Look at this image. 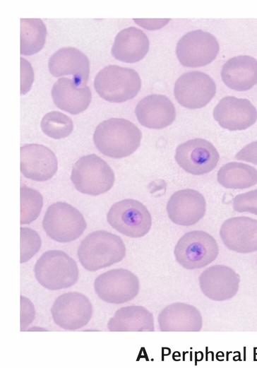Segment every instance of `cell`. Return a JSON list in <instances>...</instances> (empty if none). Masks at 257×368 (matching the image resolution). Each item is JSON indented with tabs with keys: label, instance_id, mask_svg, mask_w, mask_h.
I'll use <instances>...</instances> for the list:
<instances>
[{
	"label": "cell",
	"instance_id": "obj_14",
	"mask_svg": "<svg viewBox=\"0 0 257 368\" xmlns=\"http://www.w3.org/2000/svg\"><path fill=\"white\" fill-rule=\"evenodd\" d=\"M213 117L222 128L241 131L255 124L257 109L248 99L226 96L215 107Z\"/></svg>",
	"mask_w": 257,
	"mask_h": 368
},
{
	"label": "cell",
	"instance_id": "obj_16",
	"mask_svg": "<svg viewBox=\"0 0 257 368\" xmlns=\"http://www.w3.org/2000/svg\"><path fill=\"white\" fill-rule=\"evenodd\" d=\"M58 161L54 152L40 144L20 147V172L25 177L37 182L51 179L56 172Z\"/></svg>",
	"mask_w": 257,
	"mask_h": 368
},
{
	"label": "cell",
	"instance_id": "obj_2",
	"mask_svg": "<svg viewBox=\"0 0 257 368\" xmlns=\"http://www.w3.org/2000/svg\"><path fill=\"white\" fill-rule=\"evenodd\" d=\"M126 255L122 239L113 233L95 231L85 237L78 249L81 265L89 271L110 266L121 261Z\"/></svg>",
	"mask_w": 257,
	"mask_h": 368
},
{
	"label": "cell",
	"instance_id": "obj_5",
	"mask_svg": "<svg viewBox=\"0 0 257 368\" xmlns=\"http://www.w3.org/2000/svg\"><path fill=\"white\" fill-rule=\"evenodd\" d=\"M71 179L80 193L97 196L112 187L114 173L103 159L90 154L81 157L74 164Z\"/></svg>",
	"mask_w": 257,
	"mask_h": 368
},
{
	"label": "cell",
	"instance_id": "obj_7",
	"mask_svg": "<svg viewBox=\"0 0 257 368\" xmlns=\"http://www.w3.org/2000/svg\"><path fill=\"white\" fill-rule=\"evenodd\" d=\"M42 226L51 239L59 242H69L83 233L87 224L75 207L67 203L56 202L47 209Z\"/></svg>",
	"mask_w": 257,
	"mask_h": 368
},
{
	"label": "cell",
	"instance_id": "obj_28",
	"mask_svg": "<svg viewBox=\"0 0 257 368\" xmlns=\"http://www.w3.org/2000/svg\"><path fill=\"white\" fill-rule=\"evenodd\" d=\"M40 126L44 133L54 139L67 137L73 129L70 117L57 111L47 113L41 120Z\"/></svg>",
	"mask_w": 257,
	"mask_h": 368
},
{
	"label": "cell",
	"instance_id": "obj_19",
	"mask_svg": "<svg viewBox=\"0 0 257 368\" xmlns=\"http://www.w3.org/2000/svg\"><path fill=\"white\" fill-rule=\"evenodd\" d=\"M135 113L142 126L155 129L171 125L176 117L173 102L165 95L159 94H151L141 100Z\"/></svg>",
	"mask_w": 257,
	"mask_h": 368
},
{
	"label": "cell",
	"instance_id": "obj_11",
	"mask_svg": "<svg viewBox=\"0 0 257 368\" xmlns=\"http://www.w3.org/2000/svg\"><path fill=\"white\" fill-rule=\"evenodd\" d=\"M216 93L214 81L205 73L193 71L183 73L175 82L174 95L177 102L189 109L207 105Z\"/></svg>",
	"mask_w": 257,
	"mask_h": 368
},
{
	"label": "cell",
	"instance_id": "obj_21",
	"mask_svg": "<svg viewBox=\"0 0 257 368\" xmlns=\"http://www.w3.org/2000/svg\"><path fill=\"white\" fill-rule=\"evenodd\" d=\"M51 94L55 105L71 114L85 111L92 99L88 86L80 85L73 79L64 77L54 83Z\"/></svg>",
	"mask_w": 257,
	"mask_h": 368
},
{
	"label": "cell",
	"instance_id": "obj_29",
	"mask_svg": "<svg viewBox=\"0 0 257 368\" xmlns=\"http://www.w3.org/2000/svg\"><path fill=\"white\" fill-rule=\"evenodd\" d=\"M43 206L42 196L37 191L20 188V224H30L40 215Z\"/></svg>",
	"mask_w": 257,
	"mask_h": 368
},
{
	"label": "cell",
	"instance_id": "obj_25",
	"mask_svg": "<svg viewBox=\"0 0 257 368\" xmlns=\"http://www.w3.org/2000/svg\"><path fill=\"white\" fill-rule=\"evenodd\" d=\"M107 328L110 331H154V318L152 313L142 306H126L114 313Z\"/></svg>",
	"mask_w": 257,
	"mask_h": 368
},
{
	"label": "cell",
	"instance_id": "obj_32",
	"mask_svg": "<svg viewBox=\"0 0 257 368\" xmlns=\"http://www.w3.org/2000/svg\"><path fill=\"white\" fill-rule=\"evenodd\" d=\"M20 93L24 95L30 89L34 79V73L30 64L23 57H20Z\"/></svg>",
	"mask_w": 257,
	"mask_h": 368
},
{
	"label": "cell",
	"instance_id": "obj_6",
	"mask_svg": "<svg viewBox=\"0 0 257 368\" xmlns=\"http://www.w3.org/2000/svg\"><path fill=\"white\" fill-rule=\"evenodd\" d=\"M177 261L184 268L193 270L203 268L217 258V243L210 234L193 230L185 233L174 248Z\"/></svg>",
	"mask_w": 257,
	"mask_h": 368
},
{
	"label": "cell",
	"instance_id": "obj_26",
	"mask_svg": "<svg viewBox=\"0 0 257 368\" xmlns=\"http://www.w3.org/2000/svg\"><path fill=\"white\" fill-rule=\"evenodd\" d=\"M217 181L227 189H247L257 183V170L247 164L229 162L217 172Z\"/></svg>",
	"mask_w": 257,
	"mask_h": 368
},
{
	"label": "cell",
	"instance_id": "obj_18",
	"mask_svg": "<svg viewBox=\"0 0 257 368\" xmlns=\"http://www.w3.org/2000/svg\"><path fill=\"white\" fill-rule=\"evenodd\" d=\"M206 202L203 196L193 189H183L174 193L169 199L167 211L175 224L191 226L204 216Z\"/></svg>",
	"mask_w": 257,
	"mask_h": 368
},
{
	"label": "cell",
	"instance_id": "obj_23",
	"mask_svg": "<svg viewBox=\"0 0 257 368\" xmlns=\"http://www.w3.org/2000/svg\"><path fill=\"white\" fill-rule=\"evenodd\" d=\"M221 77L229 88L248 90L257 84V60L247 55L231 58L223 65Z\"/></svg>",
	"mask_w": 257,
	"mask_h": 368
},
{
	"label": "cell",
	"instance_id": "obj_24",
	"mask_svg": "<svg viewBox=\"0 0 257 368\" xmlns=\"http://www.w3.org/2000/svg\"><path fill=\"white\" fill-rule=\"evenodd\" d=\"M150 42L148 36L136 27L121 30L115 37L112 48L113 57L126 63H136L148 53Z\"/></svg>",
	"mask_w": 257,
	"mask_h": 368
},
{
	"label": "cell",
	"instance_id": "obj_12",
	"mask_svg": "<svg viewBox=\"0 0 257 368\" xmlns=\"http://www.w3.org/2000/svg\"><path fill=\"white\" fill-rule=\"evenodd\" d=\"M51 314L54 323L66 330H77L85 326L92 315L89 299L77 292H66L59 296L52 304Z\"/></svg>",
	"mask_w": 257,
	"mask_h": 368
},
{
	"label": "cell",
	"instance_id": "obj_10",
	"mask_svg": "<svg viewBox=\"0 0 257 368\" xmlns=\"http://www.w3.org/2000/svg\"><path fill=\"white\" fill-rule=\"evenodd\" d=\"M219 49V43L214 35L197 30L186 33L178 41L176 54L183 66L199 67L211 63Z\"/></svg>",
	"mask_w": 257,
	"mask_h": 368
},
{
	"label": "cell",
	"instance_id": "obj_33",
	"mask_svg": "<svg viewBox=\"0 0 257 368\" xmlns=\"http://www.w3.org/2000/svg\"><path fill=\"white\" fill-rule=\"evenodd\" d=\"M239 160H244L257 165V141L250 143L235 155Z\"/></svg>",
	"mask_w": 257,
	"mask_h": 368
},
{
	"label": "cell",
	"instance_id": "obj_31",
	"mask_svg": "<svg viewBox=\"0 0 257 368\" xmlns=\"http://www.w3.org/2000/svg\"><path fill=\"white\" fill-rule=\"evenodd\" d=\"M233 208L239 213L257 215V189L237 195L233 200Z\"/></svg>",
	"mask_w": 257,
	"mask_h": 368
},
{
	"label": "cell",
	"instance_id": "obj_27",
	"mask_svg": "<svg viewBox=\"0 0 257 368\" xmlns=\"http://www.w3.org/2000/svg\"><path fill=\"white\" fill-rule=\"evenodd\" d=\"M47 28L40 18L20 19V54L32 55L44 47Z\"/></svg>",
	"mask_w": 257,
	"mask_h": 368
},
{
	"label": "cell",
	"instance_id": "obj_8",
	"mask_svg": "<svg viewBox=\"0 0 257 368\" xmlns=\"http://www.w3.org/2000/svg\"><path fill=\"white\" fill-rule=\"evenodd\" d=\"M107 220L116 231L133 238L145 236L152 225L148 208L140 201L130 198L115 203L109 210Z\"/></svg>",
	"mask_w": 257,
	"mask_h": 368
},
{
	"label": "cell",
	"instance_id": "obj_22",
	"mask_svg": "<svg viewBox=\"0 0 257 368\" xmlns=\"http://www.w3.org/2000/svg\"><path fill=\"white\" fill-rule=\"evenodd\" d=\"M157 321L161 331H200L203 318L193 305L176 302L166 306L159 314Z\"/></svg>",
	"mask_w": 257,
	"mask_h": 368
},
{
	"label": "cell",
	"instance_id": "obj_13",
	"mask_svg": "<svg viewBox=\"0 0 257 368\" xmlns=\"http://www.w3.org/2000/svg\"><path fill=\"white\" fill-rule=\"evenodd\" d=\"M175 160L188 173L201 175L210 172L216 167L220 155L210 142L203 138H194L178 146Z\"/></svg>",
	"mask_w": 257,
	"mask_h": 368
},
{
	"label": "cell",
	"instance_id": "obj_30",
	"mask_svg": "<svg viewBox=\"0 0 257 368\" xmlns=\"http://www.w3.org/2000/svg\"><path fill=\"white\" fill-rule=\"evenodd\" d=\"M41 239L36 231L20 227V263L30 260L40 249Z\"/></svg>",
	"mask_w": 257,
	"mask_h": 368
},
{
	"label": "cell",
	"instance_id": "obj_4",
	"mask_svg": "<svg viewBox=\"0 0 257 368\" xmlns=\"http://www.w3.org/2000/svg\"><path fill=\"white\" fill-rule=\"evenodd\" d=\"M94 87L104 100L123 102L136 96L141 87V80L132 69L108 65L96 75Z\"/></svg>",
	"mask_w": 257,
	"mask_h": 368
},
{
	"label": "cell",
	"instance_id": "obj_34",
	"mask_svg": "<svg viewBox=\"0 0 257 368\" xmlns=\"http://www.w3.org/2000/svg\"><path fill=\"white\" fill-rule=\"evenodd\" d=\"M133 20L141 27L148 30H156L165 26L169 20V18L165 19H136Z\"/></svg>",
	"mask_w": 257,
	"mask_h": 368
},
{
	"label": "cell",
	"instance_id": "obj_20",
	"mask_svg": "<svg viewBox=\"0 0 257 368\" xmlns=\"http://www.w3.org/2000/svg\"><path fill=\"white\" fill-rule=\"evenodd\" d=\"M49 71L54 77L72 75L80 85H86L89 78L90 62L87 56L74 47H63L49 59Z\"/></svg>",
	"mask_w": 257,
	"mask_h": 368
},
{
	"label": "cell",
	"instance_id": "obj_15",
	"mask_svg": "<svg viewBox=\"0 0 257 368\" xmlns=\"http://www.w3.org/2000/svg\"><path fill=\"white\" fill-rule=\"evenodd\" d=\"M199 286L205 296L214 301H225L237 293L240 277L232 268L213 265L204 270L199 278Z\"/></svg>",
	"mask_w": 257,
	"mask_h": 368
},
{
	"label": "cell",
	"instance_id": "obj_3",
	"mask_svg": "<svg viewBox=\"0 0 257 368\" xmlns=\"http://www.w3.org/2000/svg\"><path fill=\"white\" fill-rule=\"evenodd\" d=\"M34 272L37 282L52 290L69 287L78 279L76 261L59 250L45 251L37 261Z\"/></svg>",
	"mask_w": 257,
	"mask_h": 368
},
{
	"label": "cell",
	"instance_id": "obj_1",
	"mask_svg": "<svg viewBox=\"0 0 257 368\" xmlns=\"http://www.w3.org/2000/svg\"><path fill=\"white\" fill-rule=\"evenodd\" d=\"M142 133L131 121L111 118L96 127L93 141L103 155L121 158L131 155L140 146Z\"/></svg>",
	"mask_w": 257,
	"mask_h": 368
},
{
	"label": "cell",
	"instance_id": "obj_9",
	"mask_svg": "<svg viewBox=\"0 0 257 368\" xmlns=\"http://www.w3.org/2000/svg\"><path fill=\"white\" fill-rule=\"evenodd\" d=\"M97 296L112 304H123L138 294L140 283L137 276L124 268L108 271L98 275L94 283Z\"/></svg>",
	"mask_w": 257,
	"mask_h": 368
},
{
	"label": "cell",
	"instance_id": "obj_17",
	"mask_svg": "<svg viewBox=\"0 0 257 368\" xmlns=\"http://www.w3.org/2000/svg\"><path fill=\"white\" fill-rule=\"evenodd\" d=\"M220 235L232 251L241 254L257 251V220L246 216L230 218L222 223Z\"/></svg>",
	"mask_w": 257,
	"mask_h": 368
}]
</instances>
